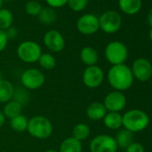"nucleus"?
<instances>
[{"label": "nucleus", "instance_id": "nucleus-1", "mask_svg": "<svg viewBox=\"0 0 152 152\" xmlns=\"http://www.w3.org/2000/svg\"><path fill=\"white\" fill-rule=\"evenodd\" d=\"M107 81L110 86L117 91L128 90L133 83L132 70L125 64L112 65L107 72Z\"/></svg>", "mask_w": 152, "mask_h": 152}, {"label": "nucleus", "instance_id": "nucleus-2", "mask_svg": "<svg viewBox=\"0 0 152 152\" xmlns=\"http://www.w3.org/2000/svg\"><path fill=\"white\" fill-rule=\"evenodd\" d=\"M27 132L35 139L46 140L53 133V124L48 117L44 115H35L29 119Z\"/></svg>", "mask_w": 152, "mask_h": 152}, {"label": "nucleus", "instance_id": "nucleus-3", "mask_svg": "<svg viewBox=\"0 0 152 152\" xmlns=\"http://www.w3.org/2000/svg\"><path fill=\"white\" fill-rule=\"evenodd\" d=\"M148 123L149 118L148 115L138 109L130 110L123 115V126L132 132L144 130Z\"/></svg>", "mask_w": 152, "mask_h": 152}, {"label": "nucleus", "instance_id": "nucleus-4", "mask_svg": "<svg viewBox=\"0 0 152 152\" xmlns=\"http://www.w3.org/2000/svg\"><path fill=\"white\" fill-rule=\"evenodd\" d=\"M18 58L27 64H33L39 61L42 49L39 44L32 40H25L19 44L17 48Z\"/></svg>", "mask_w": 152, "mask_h": 152}, {"label": "nucleus", "instance_id": "nucleus-5", "mask_svg": "<svg viewBox=\"0 0 152 152\" xmlns=\"http://www.w3.org/2000/svg\"><path fill=\"white\" fill-rule=\"evenodd\" d=\"M46 82L44 73L37 68H29L21 75V83L27 91H36L40 89Z\"/></svg>", "mask_w": 152, "mask_h": 152}, {"label": "nucleus", "instance_id": "nucleus-6", "mask_svg": "<svg viewBox=\"0 0 152 152\" xmlns=\"http://www.w3.org/2000/svg\"><path fill=\"white\" fill-rule=\"evenodd\" d=\"M105 56L112 65L124 64L128 57L126 46L120 41H112L105 48Z\"/></svg>", "mask_w": 152, "mask_h": 152}, {"label": "nucleus", "instance_id": "nucleus-7", "mask_svg": "<svg viewBox=\"0 0 152 152\" xmlns=\"http://www.w3.org/2000/svg\"><path fill=\"white\" fill-rule=\"evenodd\" d=\"M117 148L115 138L107 134L95 136L90 143L91 152H117Z\"/></svg>", "mask_w": 152, "mask_h": 152}, {"label": "nucleus", "instance_id": "nucleus-8", "mask_svg": "<svg viewBox=\"0 0 152 152\" xmlns=\"http://www.w3.org/2000/svg\"><path fill=\"white\" fill-rule=\"evenodd\" d=\"M99 29L104 32L112 34L116 32L122 24L120 15L115 11H107L99 18Z\"/></svg>", "mask_w": 152, "mask_h": 152}, {"label": "nucleus", "instance_id": "nucleus-9", "mask_svg": "<svg viewBox=\"0 0 152 152\" xmlns=\"http://www.w3.org/2000/svg\"><path fill=\"white\" fill-rule=\"evenodd\" d=\"M104 81V72L98 65L87 66L83 72V83L89 89H97Z\"/></svg>", "mask_w": 152, "mask_h": 152}, {"label": "nucleus", "instance_id": "nucleus-10", "mask_svg": "<svg viewBox=\"0 0 152 152\" xmlns=\"http://www.w3.org/2000/svg\"><path fill=\"white\" fill-rule=\"evenodd\" d=\"M76 28L83 35H92L99 29V18L95 15L85 14L78 19L76 23Z\"/></svg>", "mask_w": 152, "mask_h": 152}, {"label": "nucleus", "instance_id": "nucleus-11", "mask_svg": "<svg viewBox=\"0 0 152 152\" xmlns=\"http://www.w3.org/2000/svg\"><path fill=\"white\" fill-rule=\"evenodd\" d=\"M131 70L132 75L140 82L148 81L152 75V65L150 62L145 58L136 59L133 62Z\"/></svg>", "mask_w": 152, "mask_h": 152}, {"label": "nucleus", "instance_id": "nucleus-12", "mask_svg": "<svg viewBox=\"0 0 152 152\" xmlns=\"http://www.w3.org/2000/svg\"><path fill=\"white\" fill-rule=\"evenodd\" d=\"M45 46L52 52H61L65 47V40L64 36L56 30H51L45 33L43 37Z\"/></svg>", "mask_w": 152, "mask_h": 152}, {"label": "nucleus", "instance_id": "nucleus-13", "mask_svg": "<svg viewBox=\"0 0 152 152\" xmlns=\"http://www.w3.org/2000/svg\"><path fill=\"white\" fill-rule=\"evenodd\" d=\"M104 106L109 112L119 113L126 106V98L121 91H112L109 92L104 99Z\"/></svg>", "mask_w": 152, "mask_h": 152}, {"label": "nucleus", "instance_id": "nucleus-14", "mask_svg": "<svg viewBox=\"0 0 152 152\" xmlns=\"http://www.w3.org/2000/svg\"><path fill=\"white\" fill-rule=\"evenodd\" d=\"M86 115L91 120L99 121L105 117L107 115V109L103 103L92 102L86 108Z\"/></svg>", "mask_w": 152, "mask_h": 152}, {"label": "nucleus", "instance_id": "nucleus-15", "mask_svg": "<svg viewBox=\"0 0 152 152\" xmlns=\"http://www.w3.org/2000/svg\"><path fill=\"white\" fill-rule=\"evenodd\" d=\"M80 59L87 66L96 65L99 61V54L92 47H84L80 51Z\"/></svg>", "mask_w": 152, "mask_h": 152}, {"label": "nucleus", "instance_id": "nucleus-16", "mask_svg": "<svg viewBox=\"0 0 152 152\" xmlns=\"http://www.w3.org/2000/svg\"><path fill=\"white\" fill-rule=\"evenodd\" d=\"M15 86L7 80L2 79L0 81V103L6 104L12 100L15 94Z\"/></svg>", "mask_w": 152, "mask_h": 152}, {"label": "nucleus", "instance_id": "nucleus-17", "mask_svg": "<svg viewBox=\"0 0 152 152\" xmlns=\"http://www.w3.org/2000/svg\"><path fill=\"white\" fill-rule=\"evenodd\" d=\"M58 152H83L82 141L74 139L72 136L68 137L61 142Z\"/></svg>", "mask_w": 152, "mask_h": 152}, {"label": "nucleus", "instance_id": "nucleus-18", "mask_svg": "<svg viewBox=\"0 0 152 152\" xmlns=\"http://www.w3.org/2000/svg\"><path fill=\"white\" fill-rule=\"evenodd\" d=\"M120 9L126 15H135L141 8V0H119Z\"/></svg>", "mask_w": 152, "mask_h": 152}, {"label": "nucleus", "instance_id": "nucleus-19", "mask_svg": "<svg viewBox=\"0 0 152 152\" xmlns=\"http://www.w3.org/2000/svg\"><path fill=\"white\" fill-rule=\"evenodd\" d=\"M2 112H3L4 115L6 116V118H8L11 120V119L15 118V116L22 114L23 105L21 103H19L18 101L12 99L5 104Z\"/></svg>", "mask_w": 152, "mask_h": 152}, {"label": "nucleus", "instance_id": "nucleus-20", "mask_svg": "<svg viewBox=\"0 0 152 152\" xmlns=\"http://www.w3.org/2000/svg\"><path fill=\"white\" fill-rule=\"evenodd\" d=\"M103 121L105 126L111 130H117L123 126V116L116 112L107 113Z\"/></svg>", "mask_w": 152, "mask_h": 152}, {"label": "nucleus", "instance_id": "nucleus-21", "mask_svg": "<svg viewBox=\"0 0 152 152\" xmlns=\"http://www.w3.org/2000/svg\"><path fill=\"white\" fill-rule=\"evenodd\" d=\"M115 140L117 147H120L121 148H126L130 144L133 142V134L132 132L126 129H123L117 132Z\"/></svg>", "mask_w": 152, "mask_h": 152}, {"label": "nucleus", "instance_id": "nucleus-22", "mask_svg": "<svg viewBox=\"0 0 152 152\" xmlns=\"http://www.w3.org/2000/svg\"><path fill=\"white\" fill-rule=\"evenodd\" d=\"M72 137L80 141L86 140L91 134V128L84 123H79L75 124L72 131Z\"/></svg>", "mask_w": 152, "mask_h": 152}, {"label": "nucleus", "instance_id": "nucleus-23", "mask_svg": "<svg viewBox=\"0 0 152 152\" xmlns=\"http://www.w3.org/2000/svg\"><path fill=\"white\" fill-rule=\"evenodd\" d=\"M28 123H29V119L24 115L21 114L10 120V126L15 132H23L27 131Z\"/></svg>", "mask_w": 152, "mask_h": 152}, {"label": "nucleus", "instance_id": "nucleus-24", "mask_svg": "<svg viewBox=\"0 0 152 152\" xmlns=\"http://www.w3.org/2000/svg\"><path fill=\"white\" fill-rule=\"evenodd\" d=\"M14 22V16L10 10L6 8L0 9V30L6 31L10 28Z\"/></svg>", "mask_w": 152, "mask_h": 152}, {"label": "nucleus", "instance_id": "nucleus-25", "mask_svg": "<svg viewBox=\"0 0 152 152\" xmlns=\"http://www.w3.org/2000/svg\"><path fill=\"white\" fill-rule=\"evenodd\" d=\"M39 65L45 70H52L56 65V60L50 53H42L39 59Z\"/></svg>", "mask_w": 152, "mask_h": 152}, {"label": "nucleus", "instance_id": "nucleus-26", "mask_svg": "<svg viewBox=\"0 0 152 152\" xmlns=\"http://www.w3.org/2000/svg\"><path fill=\"white\" fill-rule=\"evenodd\" d=\"M56 12L53 8H43L42 11L40 12V14L39 15V19L42 23L45 24H50L53 23L56 21Z\"/></svg>", "mask_w": 152, "mask_h": 152}, {"label": "nucleus", "instance_id": "nucleus-27", "mask_svg": "<svg viewBox=\"0 0 152 152\" xmlns=\"http://www.w3.org/2000/svg\"><path fill=\"white\" fill-rule=\"evenodd\" d=\"M43 7L41 6V4L36 0H31L29 1L26 6H25V11L28 15H31V16H39V15L40 14V12L42 11Z\"/></svg>", "mask_w": 152, "mask_h": 152}, {"label": "nucleus", "instance_id": "nucleus-28", "mask_svg": "<svg viewBox=\"0 0 152 152\" xmlns=\"http://www.w3.org/2000/svg\"><path fill=\"white\" fill-rule=\"evenodd\" d=\"M89 0H68L67 5L74 12H80L86 8Z\"/></svg>", "mask_w": 152, "mask_h": 152}, {"label": "nucleus", "instance_id": "nucleus-29", "mask_svg": "<svg viewBox=\"0 0 152 152\" xmlns=\"http://www.w3.org/2000/svg\"><path fill=\"white\" fill-rule=\"evenodd\" d=\"M45 1L49 7H51V8H60L67 4L68 0H45Z\"/></svg>", "mask_w": 152, "mask_h": 152}, {"label": "nucleus", "instance_id": "nucleus-30", "mask_svg": "<svg viewBox=\"0 0 152 152\" xmlns=\"http://www.w3.org/2000/svg\"><path fill=\"white\" fill-rule=\"evenodd\" d=\"M8 38L7 36V33L5 31L0 30V52H2L6 49L7 44H8Z\"/></svg>", "mask_w": 152, "mask_h": 152}, {"label": "nucleus", "instance_id": "nucleus-31", "mask_svg": "<svg viewBox=\"0 0 152 152\" xmlns=\"http://www.w3.org/2000/svg\"><path fill=\"white\" fill-rule=\"evenodd\" d=\"M125 149L126 152H144L142 145L139 142H132Z\"/></svg>", "mask_w": 152, "mask_h": 152}, {"label": "nucleus", "instance_id": "nucleus-32", "mask_svg": "<svg viewBox=\"0 0 152 152\" xmlns=\"http://www.w3.org/2000/svg\"><path fill=\"white\" fill-rule=\"evenodd\" d=\"M5 31H6V33H7V36L8 39H14V38L16 37V35H17V31H16V29H15V27H12V26H11L10 28H8L7 30H6Z\"/></svg>", "mask_w": 152, "mask_h": 152}, {"label": "nucleus", "instance_id": "nucleus-33", "mask_svg": "<svg viewBox=\"0 0 152 152\" xmlns=\"http://www.w3.org/2000/svg\"><path fill=\"white\" fill-rule=\"evenodd\" d=\"M6 120H7L6 116L4 115L3 112H2L1 110H0V128L4 126V124H5V123H6Z\"/></svg>", "mask_w": 152, "mask_h": 152}, {"label": "nucleus", "instance_id": "nucleus-34", "mask_svg": "<svg viewBox=\"0 0 152 152\" xmlns=\"http://www.w3.org/2000/svg\"><path fill=\"white\" fill-rule=\"evenodd\" d=\"M148 23L152 28V8L150 9V11L148 12Z\"/></svg>", "mask_w": 152, "mask_h": 152}, {"label": "nucleus", "instance_id": "nucleus-35", "mask_svg": "<svg viewBox=\"0 0 152 152\" xmlns=\"http://www.w3.org/2000/svg\"><path fill=\"white\" fill-rule=\"evenodd\" d=\"M148 37H149V39H150L151 42H152V28L150 29V31H149V32H148Z\"/></svg>", "mask_w": 152, "mask_h": 152}, {"label": "nucleus", "instance_id": "nucleus-36", "mask_svg": "<svg viewBox=\"0 0 152 152\" xmlns=\"http://www.w3.org/2000/svg\"><path fill=\"white\" fill-rule=\"evenodd\" d=\"M44 152H58V150H56V149H48V150H46V151H44Z\"/></svg>", "mask_w": 152, "mask_h": 152}, {"label": "nucleus", "instance_id": "nucleus-37", "mask_svg": "<svg viewBox=\"0 0 152 152\" xmlns=\"http://www.w3.org/2000/svg\"><path fill=\"white\" fill-rule=\"evenodd\" d=\"M3 79V74H2V72L0 71V81H1Z\"/></svg>", "mask_w": 152, "mask_h": 152}, {"label": "nucleus", "instance_id": "nucleus-38", "mask_svg": "<svg viewBox=\"0 0 152 152\" xmlns=\"http://www.w3.org/2000/svg\"><path fill=\"white\" fill-rule=\"evenodd\" d=\"M2 6H3V0H0V9L2 8Z\"/></svg>", "mask_w": 152, "mask_h": 152}, {"label": "nucleus", "instance_id": "nucleus-39", "mask_svg": "<svg viewBox=\"0 0 152 152\" xmlns=\"http://www.w3.org/2000/svg\"><path fill=\"white\" fill-rule=\"evenodd\" d=\"M97 1H100V0H97Z\"/></svg>", "mask_w": 152, "mask_h": 152}]
</instances>
